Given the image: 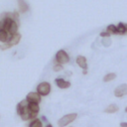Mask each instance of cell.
<instances>
[{
  "mask_svg": "<svg viewBox=\"0 0 127 127\" xmlns=\"http://www.w3.org/2000/svg\"><path fill=\"white\" fill-rule=\"evenodd\" d=\"M115 77H116V73H114V72H109V73H107V74L104 75L103 81H104V82H108V81H111V80L115 79Z\"/></svg>",
  "mask_w": 127,
  "mask_h": 127,
  "instance_id": "obj_16",
  "label": "cell"
},
{
  "mask_svg": "<svg viewBox=\"0 0 127 127\" xmlns=\"http://www.w3.org/2000/svg\"><path fill=\"white\" fill-rule=\"evenodd\" d=\"M110 36V34L107 32V31H105V32H101L100 33V37H103V38H108Z\"/></svg>",
  "mask_w": 127,
  "mask_h": 127,
  "instance_id": "obj_19",
  "label": "cell"
},
{
  "mask_svg": "<svg viewBox=\"0 0 127 127\" xmlns=\"http://www.w3.org/2000/svg\"><path fill=\"white\" fill-rule=\"evenodd\" d=\"M9 35L4 29H0V43H5L8 41Z\"/></svg>",
  "mask_w": 127,
  "mask_h": 127,
  "instance_id": "obj_14",
  "label": "cell"
},
{
  "mask_svg": "<svg viewBox=\"0 0 127 127\" xmlns=\"http://www.w3.org/2000/svg\"><path fill=\"white\" fill-rule=\"evenodd\" d=\"M69 62V56L67 55V53L64 50H60L57 52L56 54V63L61 64H67Z\"/></svg>",
  "mask_w": 127,
  "mask_h": 127,
  "instance_id": "obj_3",
  "label": "cell"
},
{
  "mask_svg": "<svg viewBox=\"0 0 127 127\" xmlns=\"http://www.w3.org/2000/svg\"><path fill=\"white\" fill-rule=\"evenodd\" d=\"M29 127H43V123H42V121L39 119V118H34L31 122H30V124H29Z\"/></svg>",
  "mask_w": 127,
  "mask_h": 127,
  "instance_id": "obj_15",
  "label": "cell"
},
{
  "mask_svg": "<svg viewBox=\"0 0 127 127\" xmlns=\"http://www.w3.org/2000/svg\"><path fill=\"white\" fill-rule=\"evenodd\" d=\"M37 92L41 96H46L51 92V84L48 81H43L40 82L37 85Z\"/></svg>",
  "mask_w": 127,
  "mask_h": 127,
  "instance_id": "obj_2",
  "label": "cell"
},
{
  "mask_svg": "<svg viewBox=\"0 0 127 127\" xmlns=\"http://www.w3.org/2000/svg\"><path fill=\"white\" fill-rule=\"evenodd\" d=\"M20 40H21V34L17 32V33H15V34H13V35L9 36L8 41H7V42H5V43L7 44V46H8V47H9V49H10V48H12L13 46L18 45V44H19V42H20Z\"/></svg>",
  "mask_w": 127,
  "mask_h": 127,
  "instance_id": "obj_5",
  "label": "cell"
},
{
  "mask_svg": "<svg viewBox=\"0 0 127 127\" xmlns=\"http://www.w3.org/2000/svg\"><path fill=\"white\" fill-rule=\"evenodd\" d=\"M120 126L121 127H127V123L126 122H121L120 123Z\"/></svg>",
  "mask_w": 127,
  "mask_h": 127,
  "instance_id": "obj_20",
  "label": "cell"
},
{
  "mask_svg": "<svg viewBox=\"0 0 127 127\" xmlns=\"http://www.w3.org/2000/svg\"><path fill=\"white\" fill-rule=\"evenodd\" d=\"M76 116L77 114L76 113H69V114H66V115H64L63 117H61L58 121V125L59 127H65L66 125H68L69 123H71L72 121H74L76 119Z\"/></svg>",
  "mask_w": 127,
  "mask_h": 127,
  "instance_id": "obj_1",
  "label": "cell"
},
{
  "mask_svg": "<svg viewBox=\"0 0 127 127\" xmlns=\"http://www.w3.org/2000/svg\"><path fill=\"white\" fill-rule=\"evenodd\" d=\"M27 105H28V101L26 99H23L21 100L18 104H17V108H16V111H17V114L20 116L22 115L26 110H27Z\"/></svg>",
  "mask_w": 127,
  "mask_h": 127,
  "instance_id": "obj_8",
  "label": "cell"
},
{
  "mask_svg": "<svg viewBox=\"0 0 127 127\" xmlns=\"http://www.w3.org/2000/svg\"><path fill=\"white\" fill-rule=\"evenodd\" d=\"M76 64L82 69H86L87 68V62H86L85 57H83V56H77V58H76Z\"/></svg>",
  "mask_w": 127,
  "mask_h": 127,
  "instance_id": "obj_10",
  "label": "cell"
},
{
  "mask_svg": "<svg viewBox=\"0 0 127 127\" xmlns=\"http://www.w3.org/2000/svg\"><path fill=\"white\" fill-rule=\"evenodd\" d=\"M46 127H53V125H52V124H48Z\"/></svg>",
  "mask_w": 127,
  "mask_h": 127,
  "instance_id": "obj_21",
  "label": "cell"
},
{
  "mask_svg": "<svg viewBox=\"0 0 127 127\" xmlns=\"http://www.w3.org/2000/svg\"><path fill=\"white\" fill-rule=\"evenodd\" d=\"M127 93V84L123 83L114 89V95L116 97H122Z\"/></svg>",
  "mask_w": 127,
  "mask_h": 127,
  "instance_id": "obj_7",
  "label": "cell"
},
{
  "mask_svg": "<svg viewBox=\"0 0 127 127\" xmlns=\"http://www.w3.org/2000/svg\"><path fill=\"white\" fill-rule=\"evenodd\" d=\"M106 31H107L110 35H111V34H113V35H117V34H118V33H117V28H116V26L113 25V24L108 25L107 28H106Z\"/></svg>",
  "mask_w": 127,
  "mask_h": 127,
  "instance_id": "obj_17",
  "label": "cell"
},
{
  "mask_svg": "<svg viewBox=\"0 0 127 127\" xmlns=\"http://www.w3.org/2000/svg\"><path fill=\"white\" fill-rule=\"evenodd\" d=\"M63 64H58V63H56L55 64V65H54V67H53V69L55 70V71H61L62 69H63Z\"/></svg>",
  "mask_w": 127,
  "mask_h": 127,
  "instance_id": "obj_18",
  "label": "cell"
},
{
  "mask_svg": "<svg viewBox=\"0 0 127 127\" xmlns=\"http://www.w3.org/2000/svg\"><path fill=\"white\" fill-rule=\"evenodd\" d=\"M55 83L57 84L58 87H60V88H62V89H64V88H68V87L70 86V82L67 81V80H65V79H64V78H62V77L56 78V79H55Z\"/></svg>",
  "mask_w": 127,
  "mask_h": 127,
  "instance_id": "obj_9",
  "label": "cell"
},
{
  "mask_svg": "<svg viewBox=\"0 0 127 127\" xmlns=\"http://www.w3.org/2000/svg\"><path fill=\"white\" fill-rule=\"evenodd\" d=\"M118 110H119L118 105L115 104V103H111V104H109V105L104 109V112H105V113H115V112H117Z\"/></svg>",
  "mask_w": 127,
  "mask_h": 127,
  "instance_id": "obj_12",
  "label": "cell"
},
{
  "mask_svg": "<svg viewBox=\"0 0 127 127\" xmlns=\"http://www.w3.org/2000/svg\"><path fill=\"white\" fill-rule=\"evenodd\" d=\"M18 7L21 13H26L29 10V6L25 0H18Z\"/></svg>",
  "mask_w": 127,
  "mask_h": 127,
  "instance_id": "obj_11",
  "label": "cell"
},
{
  "mask_svg": "<svg viewBox=\"0 0 127 127\" xmlns=\"http://www.w3.org/2000/svg\"><path fill=\"white\" fill-rule=\"evenodd\" d=\"M27 109L29 111V115H30V119H34L37 117L39 111H40V106L39 103L36 102H28L27 105Z\"/></svg>",
  "mask_w": 127,
  "mask_h": 127,
  "instance_id": "obj_4",
  "label": "cell"
},
{
  "mask_svg": "<svg viewBox=\"0 0 127 127\" xmlns=\"http://www.w3.org/2000/svg\"><path fill=\"white\" fill-rule=\"evenodd\" d=\"M42 119H43L44 121H46V117H45V116H43V117H42Z\"/></svg>",
  "mask_w": 127,
  "mask_h": 127,
  "instance_id": "obj_22",
  "label": "cell"
},
{
  "mask_svg": "<svg viewBox=\"0 0 127 127\" xmlns=\"http://www.w3.org/2000/svg\"><path fill=\"white\" fill-rule=\"evenodd\" d=\"M28 102H36V103H40V101H41V95L36 91V92H34V91H32V92H29L28 94H27V96H26V98H25Z\"/></svg>",
  "mask_w": 127,
  "mask_h": 127,
  "instance_id": "obj_6",
  "label": "cell"
},
{
  "mask_svg": "<svg viewBox=\"0 0 127 127\" xmlns=\"http://www.w3.org/2000/svg\"><path fill=\"white\" fill-rule=\"evenodd\" d=\"M116 28H117V33L120 34V35H125L126 32H127V27H126V25H125L124 23H122V22H120V23L116 26Z\"/></svg>",
  "mask_w": 127,
  "mask_h": 127,
  "instance_id": "obj_13",
  "label": "cell"
}]
</instances>
